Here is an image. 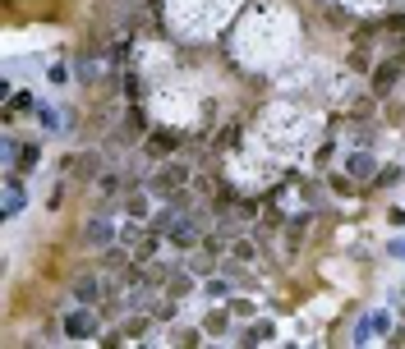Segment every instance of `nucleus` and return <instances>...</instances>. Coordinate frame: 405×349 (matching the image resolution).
Here are the masks:
<instances>
[{"label":"nucleus","instance_id":"1","mask_svg":"<svg viewBox=\"0 0 405 349\" xmlns=\"http://www.w3.org/2000/svg\"><path fill=\"white\" fill-rule=\"evenodd\" d=\"M202 235H207V230H202V216H198L194 207H189V211H180V216L171 221V230H166V244L185 253V248H198V244H202Z\"/></svg>","mask_w":405,"mask_h":349},{"label":"nucleus","instance_id":"2","mask_svg":"<svg viewBox=\"0 0 405 349\" xmlns=\"http://www.w3.org/2000/svg\"><path fill=\"white\" fill-rule=\"evenodd\" d=\"M97 170H106L102 166V152H65V157H60V174H65V179H92V174H97Z\"/></svg>","mask_w":405,"mask_h":349},{"label":"nucleus","instance_id":"3","mask_svg":"<svg viewBox=\"0 0 405 349\" xmlns=\"http://www.w3.org/2000/svg\"><path fill=\"white\" fill-rule=\"evenodd\" d=\"M83 239H88V248H111V244H120L111 211H92V216H88V226H83Z\"/></svg>","mask_w":405,"mask_h":349},{"label":"nucleus","instance_id":"4","mask_svg":"<svg viewBox=\"0 0 405 349\" xmlns=\"http://www.w3.org/2000/svg\"><path fill=\"white\" fill-rule=\"evenodd\" d=\"M65 336H70V340H92V336H97V313H92V304H74V313H65Z\"/></svg>","mask_w":405,"mask_h":349},{"label":"nucleus","instance_id":"5","mask_svg":"<svg viewBox=\"0 0 405 349\" xmlns=\"http://www.w3.org/2000/svg\"><path fill=\"white\" fill-rule=\"evenodd\" d=\"M70 299H74V304H92V308H97L102 299H106V276H92V271L74 276V285H70Z\"/></svg>","mask_w":405,"mask_h":349},{"label":"nucleus","instance_id":"6","mask_svg":"<svg viewBox=\"0 0 405 349\" xmlns=\"http://www.w3.org/2000/svg\"><path fill=\"white\" fill-rule=\"evenodd\" d=\"M143 148H148L152 157H176V152L185 148V133H176V129H152Z\"/></svg>","mask_w":405,"mask_h":349},{"label":"nucleus","instance_id":"7","mask_svg":"<svg viewBox=\"0 0 405 349\" xmlns=\"http://www.w3.org/2000/svg\"><path fill=\"white\" fill-rule=\"evenodd\" d=\"M23 174L18 170H5V216H18L23 211Z\"/></svg>","mask_w":405,"mask_h":349},{"label":"nucleus","instance_id":"8","mask_svg":"<svg viewBox=\"0 0 405 349\" xmlns=\"http://www.w3.org/2000/svg\"><path fill=\"white\" fill-rule=\"evenodd\" d=\"M226 253L235 262H258V257H263V244H258V235H235Z\"/></svg>","mask_w":405,"mask_h":349},{"label":"nucleus","instance_id":"9","mask_svg":"<svg viewBox=\"0 0 405 349\" xmlns=\"http://www.w3.org/2000/svg\"><path fill=\"white\" fill-rule=\"evenodd\" d=\"M37 166H42V143H37V138H28V143H18V157H14V170H18V174H33Z\"/></svg>","mask_w":405,"mask_h":349},{"label":"nucleus","instance_id":"10","mask_svg":"<svg viewBox=\"0 0 405 349\" xmlns=\"http://www.w3.org/2000/svg\"><path fill=\"white\" fill-rule=\"evenodd\" d=\"M345 170H350V179L369 184V179H373V170H378V161H373L369 152H350V157H345Z\"/></svg>","mask_w":405,"mask_h":349},{"label":"nucleus","instance_id":"11","mask_svg":"<svg viewBox=\"0 0 405 349\" xmlns=\"http://www.w3.org/2000/svg\"><path fill=\"white\" fill-rule=\"evenodd\" d=\"M124 211H129V216H152V189L148 184H143V189H134V193H124Z\"/></svg>","mask_w":405,"mask_h":349},{"label":"nucleus","instance_id":"12","mask_svg":"<svg viewBox=\"0 0 405 349\" xmlns=\"http://www.w3.org/2000/svg\"><path fill=\"white\" fill-rule=\"evenodd\" d=\"M396 79H401V55H396V60H387V65H382L378 74H373V96H387V92H392V83H396Z\"/></svg>","mask_w":405,"mask_h":349},{"label":"nucleus","instance_id":"13","mask_svg":"<svg viewBox=\"0 0 405 349\" xmlns=\"http://www.w3.org/2000/svg\"><path fill=\"white\" fill-rule=\"evenodd\" d=\"M124 184H129V179H124L120 170H106V174H97V193H102V202L120 198V193H124Z\"/></svg>","mask_w":405,"mask_h":349},{"label":"nucleus","instance_id":"14","mask_svg":"<svg viewBox=\"0 0 405 349\" xmlns=\"http://www.w3.org/2000/svg\"><path fill=\"white\" fill-rule=\"evenodd\" d=\"M239 133H244V124H226V129H217L212 133V152H230V148H239Z\"/></svg>","mask_w":405,"mask_h":349},{"label":"nucleus","instance_id":"15","mask_svg":"<svg viewBox=\"0 0 405 349\" xmlns=\"http://www.w3.org/2000/svg\"><path fill=\"white\" fill-rule=\"evenodd\" d=\"M226 326H230L226 308H212V313L202 317V331H207V336H226Z\"/></svg>","mask_w":405,"mask_h":349},{"label":"nucleus","instance_id":"16","mask_svg":"<svg viewBox=\"0 0 405 349\" xmlns=\"http://www.w3.org/2000/svg\"><path fill=\"white\" fill-rule=\"evenodd\" d=\"M272 336H276V326H272V322H258L254 331H244L239 340H244V345H263V340H272Z\"/></svg>","mask_w":405,"mask_h":349},{"label":"nucleus","instance_id":"17","mask_svg":"<svg viewBox=\"0 0 405 349\" xmlns=\"http://www.w3.org/2000/svg\"><path fill=\"white\" fill-rule=\"evenodd\" d=\"M202 289H207V299H212V304H221V299H230V289H235V285H230V280H221V276H212Z\"/></svg>","mask_w":405,"mask_h":349},{"label":"nucleus","instance_id":"18","mask_svg":"<svg viewBox=\"0 0 405 349\" xmlns=\"http://www.w3.org/2000/svg\"><path fill=\"white\" fill-rule=\"evenodd\" d=\"M46 79H51L55 87H65V83H70V65H60V60H51V70H46Z\"/></svg>","mask_w":405,"mask_h":349},{"label":"nucleus","instance_id":"19","mask_svg":"<svg viewBox=\"0 0 405 349\" xmlns=\"http://www.w3.org/2000/svg\"><path fill=\"white\" fill-rule=\"evenodd\" d=\"M139 92H143V87H139V74L124 70V101H139Z\"/></svg>","mask_w":405,"mask_h":349},{"label":"nucleus","instance_id":"20","mask_svg":"<svg viewBox=\"0 0 405 349\" xmlns=\"http://www.w3.org/2000/svg\"><path fill=\"white\" fill-rule=\"evenodd\" d=\"M373 179H378V184H396V179H401V166H378Z\"/></svg>","mask_w":405,"mask_h":349},{"label":"nucleus","instance_id":"21","mask_svg":"<svg viewBox=\"0 0 405 349\" xmlns=\"http://www.w3.org/2000/svg\"><path fill=\"white\" fill-rule=\"evenodd\" d=\"M60 202H65V179H60V184H55V189H51V193H46V207H51V211H55V207H60Z\"/></svg>","mask_w":405,"mask_h":349},{"label":"nucleus","instance_id":"22","mask_svg":"<svg viewBox=\"0 0 405 349\" xmlns=\"http://www.w3.org/2000/svg\"><path fill=\"white\" fill-rule=\"evenodd\" d=\"M373 331L387 336V331H392V313H373Z\"/></svg>","mask_w":405,"mask_h":349},{"label":"nucleus","instance_id":"23","mask_svg":"<svg viewBox=\"0 0 405 349\" xmlns=\"http://www.w3.org/2000/svg\"><path fill=\"white\" fill-rule=\"evenodd\" d=\"M387 33H396V37H405V14H396V18H387Z\"/></svg>","mask_w":405,"mask_h":349},{"label":"nucleus","instance_id":"24","mask_svg":"<svg viewBox=\"0 0 405 349\" xmlns=\"http://www.w3.org/2000/svg\"><path fill=\"white\" fill-rule=\"evenodd\" d=\"M387 253H392V257H401V262H405V239H396V244H392V248H387Z\"/></svg>","mask_w":405,"mask_h":349}]
</instances>
